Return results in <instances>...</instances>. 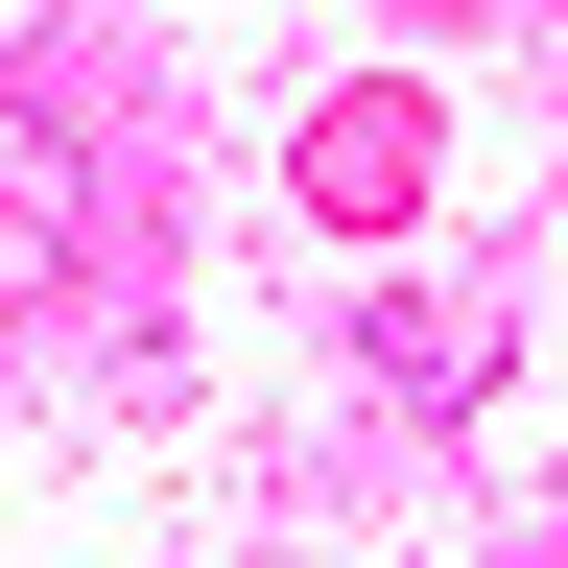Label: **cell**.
Segmentation results:
<instances>
[]
</instances>
